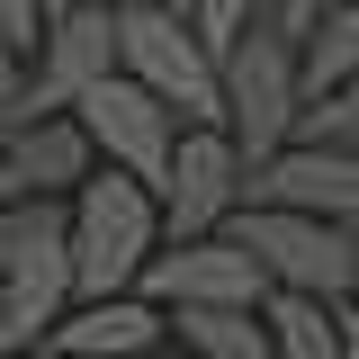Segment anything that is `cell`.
<instances>
[{
  "instance_id": "8fae6325",
  "label": "cell",
  "mask_w": 359,
  "mask_h": 359,
  "mask_svg": "<svg viewBox=\"0 0 359 359\" xmlns=\"http://www.w3.org/2000/svg\"><path fill=\"white\" fill-rule=\"evenodd\" d=\"M144 351H171V306H153L144 287L81 297L45 341V359H144Z\"/></svg>"
},
{
  "instance_id": "9c48e42d",
  "label": "cell",
  "mask_w": 359,
  "mask_h": 359,
  "mask_svg": "<svg viewBox=\"0 0 359 359\" xmlns=\"http://www.w3.org/2000/svg\"><path fill=\"white\" fill-rule=\"evenodd\" d=\"M252 207H297V216H359V153L341 144H278L252 162Z\"/></svg>"
},
{
  "instance_id": "277c9868",
  "label": "cell",
  "mask_w": 359,
  "mask_h": 359,
  "mask_svg": "<svg viewBox=\"0 0 359 359\" xmlns=\"http://www.w3.org/2000/svg\"><path fill=\"white\" fill-rule=\"evenodd\" d=\"M233 233L269 261L278 287L297 297H332L351 306L359 297V216H297V207H243Z\"/></svg>"
},
{
  "instance_id": "ffe728a7",
  "label": "cell",
  "mask_w": 359,
  "mask_h": 359,
  "mask_svg": "<svg viewBox=\"0 0 359 359\" xmlns=\"http://www.w3.org/2000/svg\"><path fill=\"white\" fill-rule=\"evenodd\" d=\"M54 9H63V0H54ZM108 9H126V0H108ZM162 9H189V0H162Z\"/></svg>"
},
{
  "instance_id": "ac0fdd59",
  "label": "cell",
  "mask_w": 359,
  "mask_h": 359,
  "mask_svg": "<svg viewBox=\"0 0 359 359\" xmlns=\"http://www.w3.org/2000/svg\"><path fill=\"white\" fill-rule=\"evenodd\" d=\"M323 9H341V0H278L269 18H278L287 36H314V27H323Z\"/></svg>"
},
{
  "instance_id": "3957f363",
  "label": "cell",
  "mask_w": 359,
  "mask_h": 359,
  "mask_svg": "<svg viewBox=\"0 0 359 359\" xmlns=\"http://www.w3.org/2000/svg\"><path fill=\"white\" fill-rule=\"evenodd\" d=\"M126 72L144 90H162L189 126H224V54L198 36L189 9H162V0H126Z\"/></svg>"
},
{
  "instance_id": "4fadbf2b",
  "label": "cell",
  "mask_w": 359,
  "mask_h": 359,
  "mask_svg": "<svg viewBox=\"0 0 359 359\" xmlns=\"http://www.w3.org/2000/svg\"><path fill=\"white\" fill-rule=\"evenodd\" d=\"M269 332H278V359H341V306L332 297L278 287L269 297Z\"/></svg>"
},
{
  "instance_id": "44dd1931",
  "label": "cell",
  "mask_w": 359,
  "mask_h": 359,
  "mask_svg": "<svg viewBox=\"0 0 359 359\" xmlns=\"http://www.w3.org/2000/svg\"><path fill=\"white\" fill-rule=\"evenodd\" d=\"M0 359H45V351H0Z\"/></svg>"
},
{
  "instance_id": "5b68a950",
  "label": "cell",
  "mask_w": 359,
  "mask_h": 359,
  "mask_svg": "<svg viewBox=\"0 0 359 359\" xmlns=\"http://www.w3.org/2000/svg\"><path fill=\"white\" fill-rule=\"evenodd\" d=\"M90 126V144H99V162L108 171H126V180H171V153H180V135H189V117H180L162 90H144L135 72H108L99 90H81V108H72Z\"/></svg>"
},
{
  "instance_id": "7402d4cb",
  "label": "cell",
  "mask_w": 359,
  "mask_h": 359,
  "mask_svg": "<svg viewBox=\"0 0 359 359\" xmlns=\"http://www.w3.org/2000/svg\"><path fill=\"white\" fill-rule=\"evenodd\" d=\"M0 351H9V323H0Z\"/></svg>"
},
{
  "instance_id": "30bf717a",
  "label": "cell",
  "mask_w": 359,
  "mask_h": 359,
  "mask_svg": "<svg viewBox=\"0 0 359 359\" xmlns=\"http://www.w3.org/2000/svg\"><path fill=\"white\" fill-rule=\"evenodd\" d=\"M99 171H108V162H99L90 126L72 108H54V117L9 135V153H0V198H72V189L99 180Z\"/></svg>"
},
{
  "instance_id": "2e32d148",
  "label": "cell",
  "mask_w": 359,
  "mask_h": 359,
  "mask_svg": "<svg viewBox=\"0 0 359 359\" xmlns=\"http://www.w3.org/2000/svg\"><path fill=\"white\" fill-rule=\"evenodd\" d=\"M269 9H278V0H189V18H198V36L216 45V54H224L233 36H252V27H261Z\"/></svg>"
},
{
  "instance_id": "d6986e66",
  "label": "cell",
  "mask_w": 359,
  "mask_h": 359,
  "mask_svg": "<svg viewBox=\"0 0 359 359\" xmlns=\"http://www.w3.org/2000/svg\"><path fill=\"white\" fill-rule=\"evenodd\" d=\"M341 359H359V297L341 306Z\"/></svg>"
},
{
  "instance_id": "5bb4252c",
  "label": "cell",
  "mask_w": 359,
  "mask_h": 359,
  "mask_svg": "<svg viewBox=\"0 0 359 359\" xmlns=\"http://www.w3.org/2000/svg\"><path fill=\"white\" fill-rule=\"evenodd\" d=\"M306 45V99H323V90H351L359 81V0H341V9H323V27Z\"/></svg>"
},
{
  "instance_id": "7c38bea8",
  "label": "cell",
  "mask_w": 359,
  "mask_h": 359,
  "mask_svg": "<svg viewBox=\"0 0 359 359\" xmlns=\"http://www.w3.org/2000/svg\"><path fill=\"white\" fill-rule=\"evenodd\" d=\"M180 359H278L269 306H171Z\"/></svg>"
},
{
  "instance_id": "9a60e30c",
  "label": "cell",
  "mask_w": 359,
  "mask_h": 359,
  "mask_svg": "<svg viewBox=\"0 0 359 359\" xmlns=\"http://www.w3.org/2000/svg\"><path fill=\"white\" fill-rule=\"evenodd\" d=\"M297 135H306V144H341V153H359V81H351V90H323V99H306Z\"/></svg>"
},
{
  "instance_id": "52a82bcc",
  "label": "cell",
  "mask_w": 359,
  "mask_h": 359,
  "mask_svg": "<svg viewBox=\"0 0 359 359\" xmlns=\"http://www.w3.org/2000/svg\"><path fill=\"white\" fill-rule=\"evenodd\" d=\"M144 297H153V306H269L278 278H269V261L224 224V233H198V243H162V261L144 269Z\"/></svg>"
},
{
  "instance_id": "ba28073f",
  "label": "cell",
  "mask_w": 359,
  "mask_h": 359,
  "mask_svg": "<svg viewBox=\"0 0 359 359\" xmlns=\"http://www.w3.org/2000/svg\"><path fill=\"white\" fill-rule=\"evenodd\" d=\"M108 72H126V18L108 0H63L45 18V45H36V99L45 108H81V90H99Z\"/></svg>"
},
{
  "instance_id": "6da1fadb",
  "label": "cell",
  "mask_w": 359,
  "mask_h": 359,
  "mask_svg": "<svg viewBox=\"0 0 359 359\" xmlns=\"http://www.w3.org/2000/svg\"><path fill=\"white\" fill-rule=\"evenodd\" d=\"M171 224H162V189L126 171H99L72 189V278L81 297H126L144 287V269L162 261Z\"/></svg>"
},
{
  "instance_id": "e0dca14e",
  "label": "cell",
  "mask_w": 359,
  "mask_h": 359,
  "mask_svg": "<svg viewBox=\"0 0 359 359\" xmlns=\"http://www.w3.org/2000/svg\"><path fill=\"white\" fill-rule=\"evenodd\" d=\"M45 18H54V0H0V36L27 45V54L45 45Z\"/></svg>"
},
{
  "instance_id": "8992f818",
  "label": "cell",
  "mask_w": 359,
  "mask_h": 359,
  "mask_svg": "<svg viewBox=\"0 0 359 359\" xmlns=\"http://www.w3.org/2000/svg\"><path fill=\"white\" fill-rule=\"evenodd\" d=\"M243 207H252V153L233 144V126H189L180 153H171V180H162V224H171V243L224 233Z\"/></svg>"
},
{
  "instance_id": "7a4b0ae2",
  "label": "cell",
  "mask_w": 359,
  "mask_h": 359,
  "mask_svg": "<svg viewBox=\"0 0 359 359\" xmlns=\"http://www.w3.org/2000/svg\"><path fill=\"white\" fill-rule=\"evenodd\" d=\"M297 117H306V45L261 18L252 36L224 45V126L252 162H269L278 144H297Z\"/></svg>"
},
{
  "instance_id": "603a6c76",
  "label": "cell",
  "mask_w": 359,
  "mask_h": 359,
  "mask_svg": "<svg viewBox=\"0 0 359 359\" xmlns=\"http://www.w3.org/2000/svg\"><path fill=\"white\" fill-rule=\"evenodd\" d=\"M144 359H171V351H144Z\"/></svg>"
}]
</instances>
